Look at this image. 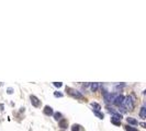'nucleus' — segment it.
<instances>
[{
  "label": "nucleus",
  "mask_w": 146,
  "mask_h": 131,
  "mask_svg": "<svg viewBox=\"0 0 146 131\" xmlns=\"http://www.w3.org/2000/svg\"><path fill=\"white\" fill-rule=\"evenodd\" d=\"M3 107H5V106H3L2 104H0V110H1V112L3 110Z\"/></svg>",
  "instance_id": "21"
},
{
  "label": "nucleus",
  "mask_w": 146,
  "mask_h": 131,
  "mask_svg": "<svg viewBox=\"0 0 146 131\" xmlns=\"http://www.w3.org/2000/svg\"><path fill=\"white\" fill-rule=\"evenodd\" d=\"M66 92H68V94H69V95H71L72 97L79 98V100H81V98H84V96L81 95V93L78 92L77 90L71 89V88H66Z\"/></svg>",
  "instance_id": "2"
},
{
  "label": "nucleus",
  "mask_w": 146,
  "mask_h": 131,
  "mask_svg": "<svg viewBox=\"0 0 146 131\" xmlns=\"http://www.w3.org/2000/svg\"><path fill=\"white\" fill-rule=\"evenodd\" d=\"M111 122L113 125H116V126H120L121 125V120H119V119H116V118H111Z\"/></svg>",
  "instance_id": "14"
},
{
  "label": "nucleus",
  "mask_w": 146,
  "mask_h": 131,
  "mask_svg": "<svg viewBox=\"0 0 146 131\" xmlns=\"http://www.w3.org/2000/svg\"><path fill=\"white\" fill-rule=\"evenodd\" d=\"M30 98H31V103H32V105H33L34 107H39V106L41 105V101H40L35 95H31Z\"/></svg>",
  "instance_id": "4"
},
{
  "label": "nucleus",
  "mask_w": 146,
  "mask_h": 131,
  "mask_svg": "<svg viewBox=\"0 0 146 131\" xmlns=\"http://www.w3.org/2000/svg\"><path fill=\"white\" fill-rule=\"evenodd\" d=\"M94 114L99 118V119H103V117H104V115L101 112H98V110H94Z\"/></svg>",
  "instance_id": "13"
},
{
  "label": "nucleus",
  "mask_w": 146,
  "mask_h": 131,
  "mask_svg": "<svg viewBox=\"0 0 146 131\" xmlns=\"http://www.w3.org/2000/svg\"><path fill=\"white\" fill-rule=\"evenodd\" d=\"M116 97V94H111V93H104V100L107 103H113Z\"/></svg>",
  "instance_id": "3"
},
{
  "label": "nucleus",
  "mask_w": 146,
  "mask_h": 131,
  "mask_svg": "<svg viewBox=\"0 0 146 131\" xmlns=\"http://www.w3.org/2000/svg\"><path fill=\"white\" fill-rule=\"evenodd\" d=\"M53 116H54L55 120H57V121H59V120L63 119V115L60 114V113H54V114H53Z\"/></svg>",
  "instance_id": "10"
},
{
  "label": "nucleus",
  "mask_w": 146,
  "mask_h": 131,
  "mask_svg": "<svg viewBox=\"0 0 146 131\" xmlns=\"http://www.w3.org/2000/svg\"><path fill=\"white\" fill-rule=\"evenodd\" d=\"M139 125L142 127V128H146V125L144 124V122H139Z\"/></svg>",
  "instance_id": "19"
},
{
  "label": "nucleus",
  "mask_w": 146,
  "mask_h": 131,
  "mask_svg": "<svg viewBox=\"0 0 146 131\" xmlns=\"http://www.w3.org/2000/svg\"><path fill=\"white\" fill-rule=\"evenodd\" d=\"M122 105L127 110H133V108H134V101L132 100L131 96H126V97H124Z\"/></svg>",
  "instance_id": "1"
},
{
  "label": "nucleus",
  "mask_w": 146,
  "mask_h": 131,
  "mask_svg": "<svg viewBox=\"0 0 146 131\" xmlns=\"http://www.w3.org/2000/svg\"><path fill=\"white\" fill-rule=\"evenodd\" d=\"M125 130H126V131H139L137 129L133 128V127H130V126H126V127H125Z\"/></svg>",
  "instance_id": "16"
},
{
  "label": "nucleus",
  "mask_w": 146,
  "mask_h": 131,
  "mask_svg": "<svg viewBox=\"0 0 146 131\" xmlns=\"http://www.w3.org/2000/svg\"><path fill=\"white\" fill-rule=\"evenodd\" d=\"M126 121H127V124H130V125H139L137 120L135 119V118H133V117H127Z\"/></svg>",
  "instance_id": "7"
},
{
  "label": "nucleus",
  "mask_w": 146,
  "mask_h": 131,
  "mask_svg": "<svg viewBox=\"0 0 146 131\" xmlns=\"http://www.w3.org/2000/svg\"><path fill=\"white\" fill-rule=\"evenodd\" d=\"M80 130V127H79V125H72L71 126V131H79Z\"/></svg>",
  "instance_id": "15"
},
{
  "label": "nucleus",
  "mask_w": 146,
  "mask_h": 131,
  "mask_svg": "<svg viewBox=\"0 0 146 131\" xmlns=\"http://www.w3.org/2000/svg\"><path fill=\"white\" fill-rule=\"evenodd\" d=\"M58 125H59V127H60V128L65 129V128H67V125H68V122H67V120H66V119H62V120H59Z\"/></svg>",
  "instance_id": "9"
},
{
  "label": "nucleus",
  "mask_w": 146,
  "mask_h": 131,
  "mask_svg": "<svg viewBox=\"0 0 146 131\" xmlns=\"http://www.w3.org/2000/svg\"><path fill=\"white\" fill-rule=\"evenodd\" d=\"M98 88H99V84H98V83H91V84H90V90H91V92H97Z\"/></svg>",
  "instance_id": "11"
},
{
  "label": "nucleus",
  "mask_w": 146,
  "mask_h": 131,
  "mask_svg": "<svg viewBox=\"0 0 146 131\" xmlns=\"http://www.w3.org/2000/svg\"><path fill=\"white\" fill-rule=\"evenodd\" d=\"M54 95H55L56 97H63V94H62V93H59V92H55V93H54Z\"/></svg>",
  "instance_id": "18"
},
{
  "label": "nucleus",
  "mask_w": 146,
  "mask_h": 131,
  "mask_svg": "<svg viewBox=\"0 0 146 131\" xmlns=\"http://www.w3.org/2000/svg\"><path fill=\"white\" fill-rule=\"evenodd\" d=\"M140 117L142 118V119H145L146 118V108H145V106H143L140 110Z\"/></svg>",
  "instance_id": "8"
},
{
  "label": "nucleus",
  "mask_w": 146,
  "mask_h": 131,
  "mask_svg": "<svg viewBox=\"0 0 146 131\" xmlns=\"http://www.w3.org/2000/svg\"><path fill=\"white\" fill-rule=\"evenodd\" d=\"M54 85L56 88H60L63 85V83H62V82H54Z\"/></svg>",
  "instance_id": "17"
},
{
  "label": "nucleus",
  "mask_w": 146,
  "mask_h": 131,
  "mask_svg": "<svg viewBox=\"0 0 146 131\" xmlns=\"http://www.w3.org/2000/svg\"><path fill=\"white\" fill-rule=\"evenodd\" d=\"M8 94H12V89H8Z\"/></svg>",
  "instance_id": "20"
},
{
  "label": "nucleus",
  "mask_w": 146,
  "mask_h": 131,
  "mask_svg": "<svg viewBox=\"0 0 146 131\" xmlns=\"http://www.w3.org/2000/svg\"><path fill=\"white\" fill-rule=\"evenodd\" d=\"M91 107L94 108L92 110H98V112L101 109V106H100L98 103H91Z\"/></svg>",
  "instance_id": "12"
},
{
  "label": "nucleus",
  "mask_w": 146,
  "mask_h": 131,
  "mask_svg": "<svg viewBox=\"0 0 146 131\" xmlns=\"http://www.w3.org/2000/svg\"><path fill=\"white\" fill-rule=\"evenodd\" d=\"M43 112H44V114H45L46 116H52V115L54 114V112H53V108L51 107V106H45Z\"/></svg>",
  "instance_id": "6"
},
{
  "label": "nucleus",
  "mask_w": 146,
  "mask_h": 131,
  "mask_svg": "<svg viewBox=\"0 0 146 131\" xmlns=\"http://www.w3.org/2000/svg\"><path fill=\"white\" fill-rule=\"evenodd\" d=\"M123 100H124V96L123 95H116L114 102H113V104L116 105V106H121L123 103Z\"/></svg>",
  "instance_id": "5"
}]
</instances>
